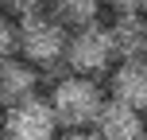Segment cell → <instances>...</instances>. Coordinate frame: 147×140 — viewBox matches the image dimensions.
<instances>
[{
	"instance_id": "6",
	"label": "cell",
	"mask_w": 147,
	"mask_h": 140,
	"mask_svg": "<svg viewBox=\"0 0 147 140\" xmlns=\"http://www.w3.org/2000/svg\"><path fill=\"white\" fill-rule=\"evenodd\" d=\"M112 51L120 62H147V16L143 12H116L109 23Z\"/></svg>"
},
{
	"instance_id": "4",
	"label": "cell",
	"mask_w": 147,
	"mask_h": 140,
	"mask_svg": "<svg viewBox=\"0 0 147 140\" xmlns=\"http://www.w3.org/2000/svg\"><path fill=\"white\" fill-rule=\"evenodd\" d=\"M62 59L70 62L74 74H89V78L109 74L112 62H116L109 27H105L101 20H97V23H85V27H74L70 39H66V55H62Z\"/></svg>"
},
{
	"instance_id": "14",
	"label": "cell",
	"mask_w": 147,
	"mask_h": 140,
	"mask_svg": "<svg viewBox=\"0 0 147 140\" xmlns=\"http://www.w3.org/2000/svg\"><path fill=\"white\" fill-rule=\"evenodd\" d=\"M0 8H4V0H0Z\"/></svg>"
},
{
	"instance_id": "2",
	"label": "cell",
	"mask_w": 147,
	"mask_h": 140,
	"mask_svg": "<svg viewBox=\"0 0 147 140\" xmlns=\"http://www.w3.org/2000/svg\"><path fill=\"white\" fill-rule=\"evenodd\" d=\"M66 39H70V31L51 12H35V16L16 20V51L31 66H54L66 55Z\"/></svg>"
},
{
	"instance_id": "13",
	"label": "cell",
	"mask_w": 147,
	"mask_h": 140,
	"mask_svg": "<svg viewBox=\"0 0 147 140\" xmlns=\"http://www.w3.org/2000/svg\"><path fill=\"white\" fill-rule=\"evenodd\" d=\"M54 140H97V132H89V128H66V132L54 136Z\"/></svg>"
},
{
	"instance_id": "7",
	"label": "cell",
	"mask_w": 147,
	"mask_h": 140,
	"mask_svg": "<svg viewBox=\"0 0 147 140\" xmlns=\"http://www.w3.org/2000/svg\"><path fill=\"white\" fill-rule=\"evenodd\" d=\"M35 89H39V70L27 59H16V55L0 59V109L16 105L20 97L35 94Z\"/></svg>"
},
{
	"instance_id": "10",
	"label": "cell",
	"mask_w": 147,
	"mask_h": 140,
	"mask_svg": "<svg viewBox=\"0 0 147 140\" xmlns=\"http://www.w3.org/2000/svg\"><path fill=\"white\" fill-rule=\"evenodd\" d=\"M4 8L23 20V16H35V12H51V0H4Z\"/></svg>"
},
{
	"instance_id": "8",
	"label": "cell",
	"mask_w": 147,
	"mask_h": 140,
	"mask_svg": "<svg viewBox=\"0 0 147 140\" xmlns=\"http://www.w3.org/2000/svg\"><path fill=\"white\" fill-rule=\"evenodd\" d=\"M109 94L116 101L147 113V62H120L109 74Z\"/></svg>"
},
{
	"instance_id": "9",
	"label": "cell",
	"mask_w": 147,
	"mask_h": 140,
	"mask_svg": "<svg viewBox=\"0 0 147 140\" xmlns=\"http://www.w3.org/2000/svg\"><path fill=\"white\" fill-rule=\"evenodd\" d=\"M101 8H105V0H51V16L66 31L85 27V23H97L101 20Z\"/></svg>"
},
{
	"instance_id": "3",
	"label": "cell",
	"mask_w": 147,
	"mask_h": 140,
	"mask_svg": "<svg viewBox=\"0 0 147 140\" xmlns=\"http://www.w3.org/2000/svg\"><path fill=\"white\" fill-rule=\"evenodd\" d=\"M0 132H4V140H54L58 121H54L51 101L35 89L0 113Z\"/></svg>"
},
{
	"instance_id": "11",
	"label": "cell",
	"mask_w": 147,
	"mask_h": 140,
	"mask_svg": "<svg viewBox=\"0 0 147 140\" xmlns=\"http://www.w3.org/2000/svg\"><path fill=\"white\" fill-rule=\"evenodd\" d=\"M4 55H16V23L8 16H0V59Z\"/></svg>"
},
{
	"instance_id": "1",
	"label": "cell",
	"mask_w": 147,
	"mask_h": 140,
	"mask_svg": "<svg viewBox=\"0 0 147 140\" xmlns=\"http://www.w3.org/2000/svg\"><path fill=\"white\" fill-rule=\"evenodd\" d=\"M54 109V121H58V128H93L97 113H101L105 105V89L97 78H89V74H70V78H62L58 86H54V94L47 97Z\"/></svg>"
},
{
	"instance_id": "12",
	"label": "cell",
	"mask_w": 147,
	"mask_h": 140,
	"mask_svg": "<svg viewBox=\"0 0 147 140\" xmlns=\"http://www.w3.org/2000/svg\"><path fill=\"white\" fill-rule=\"evenodd\" d=\"M116 12H143L147 16V0H109Z\"/></svg>"
},
{
	"instance_id": "5",
	"label": "cell",
	"mask_w": 147,
	"mask_h": 140,
	"mask_svg": "<svg viewBox=\"0 0 147 140\" xmlns=\"http://www.w3.org/2000/svg\"><path fill=\"white\" fill-rule=\"evenodd\" d=\"M97 140H147V121L140 109L116 101V97H105L101 113L93 121Z\"/></svg>"
}]
</instances>
